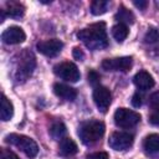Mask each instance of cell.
<instances>
[{
  "label": "cell",
  "mask_w": 159,
  "mask_h": 159,
  "mask_svg": "<svg viewBox=\"0 0 159 159\" xmlns=\"http://www.w3.org/2000/svg\"><path fill=\"white\" fill-rule=\"evenodd\" d=\"M77 37L89 50H102L108 46L104 22H96L77 32Z\"/></svg>",
  "instance_id": "6da1fadb"
},
{
  "label": "cell",
  "mask_w": 159,
  "mask_h": 159,
  "mask_svg": "<svg viewBox=\"0 0 159 159\" xmlns=\"http://www.w3.org/2000/svg\"><path fill=\"white\" fill-rule=\"evenodd\" d=\"M104 130H106L104 123L101 122V120L93 119V120L83 122L80 125L78 135H80V139L82 140L83 144L89 145V144H93V143L98 142L103 137Z\"/></svg>",
  "instance_id": "7a4b0ae2"
},
{
  "label": "cell",
  "mask_w": 159,
  "mask_h": 159,
  "mask_svg": "<svg viewBox=\"0 0 159 159\" xmlns=\"http://www.w3.org/2000/svg\"><path fill=\"white\" fill-rule=\"evenodd\" d=\"M5 142L9 143V144L15 145L16 148H19L21 152H24L31 159L35 158L37 155V153H39V145L30 137L12 133V134H9V135L5 137Z\"/></svg>",
  "instance_id": "3957f363"
},
{
  "label": "cell",
  "mask_w": 159,
  "mask_h": 159,
  "mask_svg": "<svg viewBox=\"0 0 159 159\" xmlns=\"http://www.w3.org/2000/svg\"><path fill=\"white\" fill-rule=\"evenodd\" d=\"M140 122V114L128 108H118L114 112V123L119 128H130Z\"/></svg>",
  "instance_id": "277c9868"
},
{
  "label": "cell",
  "mask_w": 159,
  "mask_h": 159,
  "mask_svg": "<svg viewBox=\"0 0 159 159\" xmlns=\"http://www.w3.org/2000/svg\"><path fill=\"white\" fill-rule=\"evenodd\" d=\"M35 65V56L30 51H24L20 55V61L16 67V80H26L32 73Z\"/></svg>",
  "instance_id": "5b68a950"
},
{
  "label": "cell",
  "mask_w": 159,
  "mask_h": 159,
  "mask_svg": "<svg viewBox=\"0 0 159 159\" xmlns=\"http://www.w3.org/2000/svg\"><path fill=\"white\" fill-rule=\"evenodd\" d=\"M53 72L60 78L68 81V82H77L81 77V73L77 66L72 62H62L53 67Z\"/></svg>",
  "instance_id": "8992f818"
},
{
  "label": "cell",
  "mask_w": 159,
  "mask_h": 159,
  "mask_svg": "<svg viewBox=\"0 0 159 159\" xmlns=\"http://www.w3.org/2000/svg\"><path fill=\"white\" fill-rule=\"evenodd\" d=\"M93 101H94V104L97 106L98 111L102 113H106L112 102V93L107 87L97 86L93 89Z\"/></svg>",
  "instance_id": "52a82bcc"
},
{
  "label": "cell",
  "mask_w": 159,
  "mask_h": 159,
  "mask_svg": "<svg viewBox=\"0 0 159 159\" xmlns=\"http://www.w3.org/2000/svg\"><path fill=\"white\" fill-rule=\"evenodd\" d=\"M134 138L132 134L125 132H114L109 139L108 145L114 150H127L133 145Z\"/></svg>",
  "instance_id": "ba28073f"
},
{
  "label": "cell",
  "mask_w": 159,
  "mask_h": 159,
  "mask_svg": "<svg viewBox=\"0 0 159 159\" xmlns=\"http://www.w3.org/2000/svg\"><path fill=\"white\" fill-rule=\"evenodd\" d=\"M133 65V58L130 56L116 57V58H106L102 62V68L106 71H122L125 72L130 70Z\"/></svg>",
  "instance_id": "9c48e42d"
},
{
  "label": "cell",
  "mask_w": 159,
  "mask_h": 159,
  "mask_svg": "<svg viewBox=\"0 0 159 159\" xmlns=\"http://www.w3.org/2000/svg\"><path fill=\"white\" fill-rule=\"evenodd\" d=\"M36 47L42 55H45L47 57H55L61 52V50L63 47V42L57 39H52V40H46V41L39 42L36 45Z\"/></svg>",
  "instance_id": "30bf717a"
},
{
  "label": "cell",
  "mask_w": 159,
  "mask_h": 159,
  "mask_svg": "<svg viewBox=\"0 0 159 159\" xmlns=\"http://www.w3.org/2000/svg\"><path fill=\"white\" fill-rule=\"evenodd\" d=\"M25 39H26V35H25L24 30L19 26H10L1 34L2 42L7 43V45L21 43L25 41Z\"/></svg>",
  "instance_id": "8fae6325"
},
{
  "label": "cell",
  "mask_w": 159,
  "mask_h": 159,
  "mask_svg": "<svg viewBox=\"0 0 159 159\" xmlns=\"http://www.w3.org/2000/svg\"><path fill=\"white\" fill-rule=\"evenodd\" d=\"M133 82H134L135 87L140 91H147V89H149L154 86V78L147 71H139L134 76Z\"/></svg>",
  "instance_id": "7c38bea8"
},
{
  "label": "cell",
  "mask_w": 159,
  "mask_h": 159,
  "mask_svg": "<svg viewBox=\"0 0 159 159\" xmlns=\"http://www.w3.org/2000/svg\"><path fill=\"white\" fill-rule=\"evenodd\" d=\"M143 148L145 153L150 157H158L159 155V134L153 133L145 137L143 142Z\"/></svg>",
  "instance_id": "4fadbf2b"
},
{
  "label": "cell",
  "mask_w": 159,
  "mask_h": 159,
  "mask_svg": "<svg viewBox=\"0 0 159 159\" xmlns=\"http://www.w3.org/2000/svg\"><path fill=\"white\" fill-rule=\"evenodd\" d=\"M53 93L57 97L66 99V101H73L77 97L76 89L67 86V84H63V83H55L53 84Z\"/></svg>",
  "instance_id": "5bb4252c"
},
{
  "label": "cell",
  "mask_w": 159,
  "mask_h": 159,
  "mask_svg": "<svg viewBox=\"0 0 159 159\" xmlns=\"http://www.w3.org/2000/svg\"><path fill=\"white\" fill-rule=\"evenodd\" d=\"M77 152H78V147H77V144L75 143L73 139L67 138V137L61 139L60 145H58L60 155H62V157H71V155H75Z\"/></svg>",
  "instance_id": "9a60e30c"
},
{
  "label": "cell",
  "mask_w": 159,
  "mask_h": 159,
  "mask_svg": "<svg viewBox=\"0 0 159 159\" xmlns=\"http://www.w3.org/2000/svg\"><path fill=\"white\" fill-rule=\"evenodd\" d=\"M150 114L149 122L153 125H159V92H154L149 98Z\"/></svg>",
  "instance_id": "2e32d148"
},
{
  "label": "cell",
  "mask_w": 159,
  "mask_h": 159,
  "mask_svg": "<svg viewBox=\"0 0 159 159\" xmlns=\"http://www.w3.org/2000/svg\"><path fill=\"white\" fill-rule=\"evenodd\" d=\"M14 114V106L10 102V99L6 98L5 94H1V109H0V118L1 120L6 122L10 120Z\"/></svg>",
  "instance_id": "e0dca14e"
},
{
  "label": "cell",
  "mask_w": 159,
  "mask_h": 159,
  "mask_svg": "<svg viewBox=\"0 0 159 159\" xmlns=\"http://www.w3.org/2000/svg\"><path fill=\"white\" fill-rule=\"evenodd\" d=\"M6 16H10L12 19H20L25 14V6L17 1L7 2V10H4Z\"/></svg>",
  "instance_id": "ac0fdd59"
},
{
  "label": "cell",
  "mask_w": 159,
  "mask_h": 159,
  "mask_svg": "<svg viewBox=\"0 0 159 159\" xmlns=\"http://www.w3.org/2000/svg\"><path fill=\"white\" fill-rule=\"evenodd\" d=\"M116 20L119 21V24H133L134 22V15L132 11H129L128 9H125L124 6H120L116 14Z\"/></svg>",
  "instance_id": "d6986e66"
},
{
  "label": "cell",
  "mask_w": 159,
  "mask_h": 159,
  "mask_svg": "<svg viewBox=\"0 0 159 159\" xmlns=\"http://www.w3.org/2000/svg\"><path fill=\"white\" fill-rule=\"evenodd\" d=\"M128 27L124 24H117L112 27V35L118 42H123L128 36Z\"/></svg>",
  "instance_id": "ffe728a7"
},
{
  "label": "cell",
  "mask_w": 159,
  "mask_h": 159,
  "mask_svg": "<svg viewBox=\"0 0 159 159\" xmlns=\"http://www.w3.org/2000/svg\"><path fill=\"white\" fill-rule=\"evenodd\" d=\"M108 6H109V2L106 1V0H94L91 4V12L96 16L102 15L107 11Z\"/></svg>",
  "instance_id": "44dd1931"
},
{
  "label": "cell",
  "mask_w": 159,
  "mask_h": 159,
  "mask_svg": "<svg viewBox=\"0 0 159 159\" xmlns=\"http://www.w3.org/2000/svg\"><path fill=\"white\" fill-rule=\"evenodd\" d=\"M65 133H66V127L62 122H56L50 128V134L53 139H62Z\"/></svg>",
  "instance_id": "7402d4cb"
},
{
  "label": "cell",
  "mask_w": 159,
  "mask_h": 159,
  "mask_svg": "<svg viewBox=\"0 0 159 159\" xmlns=\"http://www.w3.org/2000/svg\"><path fill=\"white\" fill-rule=\"evenodd\" d=\"M144 41H145L147 43H154V42H158V41H159V31H158L157 29L150 27V29L147 31L145 36H144Z\"/></svg>",
  "instance_id": "603a6c76"
},
{
  "label": "cell",
  "mask_w": 159,
  "mask_h": 159,
  "mask_svg": "<svg viewBox=\"0 0 159 159\" xmlns=\"http://www.w3.org/2000/svg\"><path fill=\"white\" fill-rule=\"evenodd\" d=\"M87 78H88V82H89L92 86L97 87V86L99 84V81H101V76H99V73H98V72H96L94 70H91V71L88 72V75H87Z\"/></svg>",
  "instance_id": "cb8c5ba5"
},
{
  "label": "cell",
  "mask_w": 159,
  "mask_h": 159,
  "mask_svg": "<svg viewBox=\"0 0 159 159\" xmlns=\"http://www.w3.org/2000/svg\"><path fill=\"white\" fill-rule=\"evenodd\" d=\"M0 159H20L14 152H11L10 149H6V148H1V152H0Z\"/></svg>",
  "instance_id": "d4e9b609"
},
{
  "label": "cell",
  "mask_w": 159,
  "mask_h": 159,
  "mask_svg": "<svg viewBox=\"0 0 159 159\" xmlns=\"http://www.w3.org/2000/svg\"><path fill=\"white\" fill-rule=\"evenodd\" d=\"M87 159H109V157L106 152H97V153L89 154L87 157Z\"/></svg>",
  "instance_id": "484cf974"
},
{
  "label": "cell",
  "mask_w": 159,
  "mask_h": 159,
  "mask_svg": "<svg viewBox=\"0 0 159 159\" xmlns=\"http://www.w3.org/2000/svg\"><path fill=\"white\" fill-rule=\"evenodd\" d=\"M72 55H73V57H75L76 60H78V61H82V60L84 58V53H83V51H82L81 48H78V47H75V48H73Z\"/></svg>",
  "instance_id": "4316f807"
},
{
  "label": "cell",
  "mask_w": 159,
  "mask_h": 159,
  "mask_svg": "<svg viewBox=\"0 0 159 159\" xmlns=\"http://www.w3.org/2000/svg\"><path fill=\"white\" fill-rule=\"evenodd\" d=\"M132 104L135 108H138V107L142 106V97L139 96V93H134L133 94V97H132Z\"/></svg>",
  "instance_id": "83f0119b"
},
{
  "label": "cell",
  "mask_w": 159,
  "mask_h": 159,
  "mask_svg": "<svg viewBox=\"0 0 159 159\" xmlns=\"http://www.w3.org/2000/svg\"><path fill=\"white\" fill-rule=\"evenodd\" d=\"M137 7H139L140 10H144L145 7H147V5H148V1H145V0H142V1H134L133 2Z\"/></svg>",
  "instance_id": "f1b7e54d"
}]
</instances>
